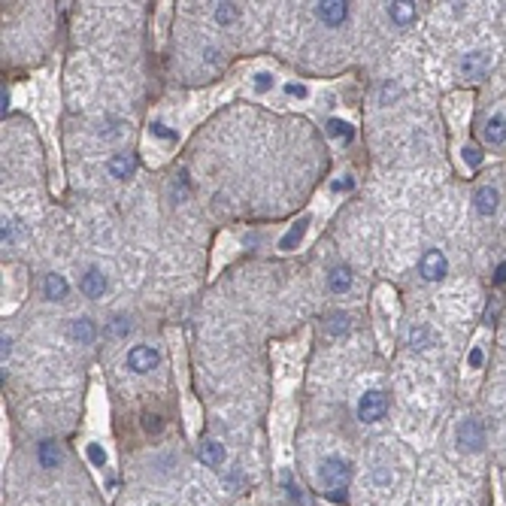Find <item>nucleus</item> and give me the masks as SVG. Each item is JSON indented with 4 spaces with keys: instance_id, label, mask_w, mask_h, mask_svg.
Masks as SVG:
<instances>
[{
    "instance_id": "f257e3e1",
    "label": "nucleus",
    "mask_w": 506,
    "mask_h": 506,
    "mask_svg": "<svg viewBox=\"0 0 506 506\" xmlns=\"http://www.w3.org/2000/svg\"><path fill=\"white\" fill-rule=\"evenodd\" d=\"M319 479L321 485L328 488V498L331 500H346V494H343V488L349 485L352 479V464L346 458H337V455H331V458H325L319 464Z\"/></svg>"
},
{
    "instance_id": "f03ea898",
    "label": "nucleus",
    "mask_w": 506,
    "mask_h": 506,
    "mask_svg": "<svg viewBox=\"0 0 506 506\" xmlns=\"http://www.w3.org/2000/svg\"><path fill=\"white\" fill-rule=\"evenodd\" d=\"M385 412H388V397L382 391H367V394H361V400H358V419L361 421H382L385 419Z\"/></svg>"
},
{
    "instance_id": "7ed1b4c3",
    "label": "nucleus",
    "mask_w": 506,
    "mask_h": 506,
    "mask_svg": "<svg viewBox=\"0 0 506 506\" xmlns=\"http://www.w3.org/2000/svg\"><path fill=\"white\" fill-rule=\"evenodd\" d=\"M446 270H449V261L443 252L437 249H428L424 255L419 258V273H421V279L424 282H440L443 276H446Z\"/></svg>"
},
{
    "instance_id": "20e7f679",
    "label": "nucleus",
    "mask_w": 506,
    "mask_h": 506,
    "mask_svg": "<svg viewBox=\"0 0 506 506\" xmlns=\"http://www.w3.org/2000/svg\"><path fill=\"white\" fill-rule=\"evenodd\" d=\"M458 446H461V452H482L485 431L476 419H464L458 424Z\"/></svg>"
},
{
    "instance_id": "39448f33",
    "label": "nucleus",
    "mask_w": 506,
    "mask_h": 506,
    "mask_svg": "<svg viewBox=\"0 0 506 506\" xmlns=\"http://www.w3.org/2000/svg\"><path fill=\"white\" fill-rule=\"evenodd\" d=\"M491 64H494L491 52H485V49H476V52H470L467 58L461 61V73L467 76V79H482V76L491 70Z\"/></svg>"
},
{
    "instance_id": "423d86ee",
    "label": "nucleus",
    "mask_w": 506,
    "mask_h": 506,
    "mask_svg": "<svg viewBox=\"0 0 506 506\" xmlns=\"http://www.w3.org/2000/svg\"><path fill=\"white\" fill-rule=\"evenodd\" d=\"M316 13H319V18H321V22H325L328 27H340V25L349 18V6L343 4V0H321Z\"/></svg>"
},
{
    "instance_id": "0eeeda50",
    "label": "nucleus",
    "mask_w": 506,
    "mask_h": 506,
    "mask_svg": "<svg viewBox=\"0 0 506 506\" xmlns=\"http://www.w3.org/2000/svg\"><path fill=\"white\" fill-rule=\"evenodd\" d=\"M79 291H82L85 297H104L106 291V276L100 267H88L82 273V279H79Z\"/></svg>"
},
{
    "instance_id": "6e6552de",
    "label": "nucleus",
    "mask_w": 506,
    "mask_h": 506,
    "mask_svg": "<svg viewBox=\"0 0 506 506\" xmlns=\"http://www.w3.org/2000/svg\"><path fill=\"white\" fill-rule=\"evenodd\" d=\"M128 367L134 373H149L152 367H158V352L149 346H134L128 352Z\"/></svg>"
},
{
    "instance_id": "1a4fd4ad",
    "label": "nucleus",
    "mask_w": 506,
    "mask_h": 506,
    "mask_svg": "<svg viewBox=\"0 0 506 506\" xmlns=\"http://www.w3.org/2000/svg\"><path fill=\"white\" fill-rule=\"evenodd\" d=\"M473 206H476V212L479 216H494L498 212V206H500V195H498V188H491V185H485V188H479L476 191V197H473Z\"/></svg>"
},
{
    "instance_id": "9d476101",
    "label": "nucleus",
    "mask_w": 506,
    "mask_h": 506,
    "mask_svg": "<svg viewBox=\"0 0 506 506\" xmlns=\"http://www.w3.org/2000/svg\"><path fill=\"white\" fill-rule=\"evenodd\" d=\"M134 170H137V158L128 155V152H118V155L109 158V176L130 179V176H134Z\"/></svg>"
},
{
    "instance_id": "9b49d317",
    "label": "nucleus",
    "mask_w": 506,
    "mask_h": 506,
    "mask_svg": "<svg viewBox=\"0 0 506 506\" xmlns=\"http://www.w3.org/2000/svg\"><path fill=\"white\" fill-rule=\"evenodd\" d=\"M197 458L206 464V467H218V464H225V446H221L218 440H204L197 449Z\"/></svg>"
},
{
    "instance_id": "f8f14e48",
    "label": "nucleus",
    "mask_w": 506,
    "mask_h": 506,
    "mask_svg": "<svg viewBox=\"0 0 506 506\" xmlns=\"http://www.w3.org/2000/svg\"><path fill=\"white\" fill-rule=\"evenodd\" d=\"M388 16L394 25L400 27H409L416 22V4H409V0H397V4H388Z\"/></svg>"
},
{
    "instance_id": "ddd939ff",
    "label": "nucleus",
    "mask_w": 506,
    "mask_h": 506,
    "mask_svg": "<svg viewBox=\"0 0 506 506\" xmlns=\"http://www.w3.org/2000/svg\"><path fill=\"white\" fill-rule=\"evenodd\" d=\"M328 288L333 291V295H346V291L352 288V270L349 267H333L328 273Z\"/></svg>"
},
{
    "instance_id": "4468645a",
    "label": "nucleus",
    "mask_w": 506,
    "mask_h": 506,
    "mask_svg": "<svg viewBox=\"0 0 506 506\" xmlns=\"http://www.w3.org/2000/svg\"><path fill=\"white\" fill-rule=\"evenodd\" d=\"M43 291H46L49 300H64L67 291H70V285H67V279L61 276V273H49L46 282H43Z\"/></svg>"
},
{
    "instance_id": "2eb2a0df",
    "label": "nucleus",
    "mask_w": 506,
    "mask_h": 506,
    "mask_svg": "<svg viewBox=\"0 0 506 506\" xmlns=\"http://www.w3.org/2000/svg\"><path fill=\"white\" fill-rule=\"evenodd\" d=\"M485 140H488L491 146L506 143V118L503 116H491L485 121Z\"/></svg>"
},
{
    "instance_id": "dca6fc26",
    "label": "nucleus",
    "mask_w": 506,
    "mask_h": 506,
    "mask_svg": "<svg viewBox=\"0 0 506 506\" xmlns=\"http://www.w3.org/2000/svg\"><path fill=\"white\" fill-rule=\"evenodd\" d=\"M39 464H43V467H58L61 464V449H58V443H52V440H43L39 443Z\"/></svg>"
},
{
    "instance_id": "f3484780",
    "label": "nucleus",
    "mask_w": 506,
    "mask_h": 506,
    "mask_svg": "<svg viewBox=\"0 0 506 506\" xmlns=\"http://www.w3.org/2000/svg\"><path fill=\"white\" fill-rule=\"evenodd\" d=\"M328 134H331V137H343V140L349 143V140L355 137V130H352L349 121H343V118H331V121H328Z\"/></svg>"
},
{
    "instance_id": "a211bd4d",
    "label": "nucleus",
    "mask_w": 506,
    "mask_h": 506,
    "mask_svg": "<svg viewBox=\"0 0 506 506\" xmlns=\"http://www.w3.org/2000/svg\"><path fill=\"white\" fill-rule=\"evenodd\" d=\"M73 337H76L79 343H91V340H94V325H91L88 319L73 321Z\"/></svg>"
},
{
    "instance_id": "6ab92c4d",
    "label": "nucleus",
    "mask_w": 506,
    "mask_h": 506,
    "mask_svg": "<svg viewBox=\"0 0 506 506\" xmlns=\"http://www.w3.org/2000/svg\"><path fill=\"white\" fill-rule=\"evenodd\" d=\"M307 225H309V218H300L297 225L291 228L285 237H282V249H291V246H295V242H297V240L303 237V230H307Z\"/></svg>"
},
{
    "instance_id": "aec40b11",
    "label": "nucleus",
    "mask_w": 506,
    "mask_h": 506,
    "mask_svg": "<svg viewBox=\"0 0 506 506\" xmlns=\"http://www.w3.org/2000/svg\"><path fill=\"white\" fill-rule=\"evenodd\" d=\"M216 18L221 25H230L237 18V6L234 4H218V9H216Z\"/></svg>"
},
{
    "instance_id": "412c9836",
    "label": "nucleus",
    "mask_w": 506,
    "mask_h": 506,
    "mask_svg": "<svg viewBox=\"0 0 506 506\" xmlns=\"http://www.w3.org/2000/svg\"><path fill=\"white\" fill-rule=\"evenodd\" d=\"M346 331H349V319L343 316V312L331 316V321H328V333H346Z\"/></svg>"
},
{
    "instance_id": "4be33fe9",
    "label": "nucleus",
    "mask_w": 506,
    "mask_h": 506,
    "mask_svg": "<svg viewBox=\"0 0 506 506\" xmlns=\"http://www.w3.org/2000/svg\"><path fill=\"white\" fill-rule=\"evenodd\" d=\"M88 458H91V461H94V464H97V467H104V464H106V452H104V449H100V446H97V443H91V446H88Z\"/></svg>"
},
{
    "instance_id": "5701e85b",
    "label": "nucleus",
    "mask_w": 506,
    "mask_h": 506,
    "mask_svg": "<svg viewBox=\"0 0 506 506\" xmlns=\"http://www.w3.org/2000/svg\"><path fill=\"white\" fill-rule=\"evenodd\" d=\"M464 161H467L470 167H479V164H482V155H479V149L467 146V149H464Z\"/></svg>"
},
{
    "instance_id": "b1692460",
    "label": "nucleus",
    "mask_w": 506,
    "mask_h": 506,
    "mask_svg": "<svg viewBox=\"0 0 506 506\" xmlns=\"http://www.w3.org/2000/svg\"><path fill=\"white\" fill-rule=\"evenodd\" d=\"M152 134H155V137H161V140H173V137H176L173 130H170L167 125H161V121H155V125H152Z\"/></svg>"
},
{
    "instance_id": "393cba45",
    "label": "nucleus",
    "mask_w": 506,
    "mask_h": 506,
    "mask_svg": "<svg viewBox=\"0 0 506 506\" xmlns=\"http://www.w3.org/2000/svg\"><path fill=\"white\" fill-rule=\"evenodd\" d=\"M285 94H291V97H307L309 91H307V85H300V82H288V85H285Z\"/></svg>"
},
{
    "instance_id": "a878e982",
    "label": "nucleus",
    "mask_w": 506,
    "mask_h": 506,
    "mask_svg": "<svg viewBox=\"0 0 506 506\" xmlns=\"http://www.w3.org/2000/svg\"><path fill=\"white\" fill-rule=\"evenodd\" d=\"M109 331H113V333H116V337H118V333H128V331H130V325H128V319H113V325H109Z\"/></svg>"
},
{
    "instance_id": "bb28decb",
    "label": "nucleus",
    "mask_w": 506,
    "mask_h": 506,
    "mask_svg": "<svg viewBox=\"0 0 506 506\" xmlns=\"http://www.w3.org/2000/svg\"><path fill=\"white\" fill-rule=\"evenodd\" d=\"M270 85H273V76H270V73H258V76H255V88H258V91H267Z\"/></svg>"
},
{
    "instance_id": "cd10ccee",
    "label": "nucleus",
    "mask_w": 506,
    "mask_h": 506,
    "mask_svg": "<svg viewBox=\"0 0 506 506\" xmlns=\"http://www.w3.org/2000/svg\"><path fill=\"white\" fill-rule=\"evenodd\" d=\"M467 361H470V367H482V349H473Z\"/></svg>"
},
{
    "instance_id": "c85d7f7f",
    "label": "nucleus",
    "mask_w": 506,
    "mask_h": 506,
    "mask_svg": "<svg viewBox=\"0 0 506 506\" xmlns=\"http://www.w3.org/2000/svg\"><path fill=\"white\" fill-rule=\"evenodd\" d=\"M9 346H13V340H9V337L0 340V358H4V361L9 358Z\"/></svg>"
},
{
    "instance_id": "c756f323",
    "label": "nucleus",
    "mask_w": 506,
    "mask_h": 506,
    "mask_svg": "<svg viewBox=\"0 0 506 506\" xmlns=\"http://www.w3.org/2000/svg\"><path fill=\"white\" fill-rule=\"evenodd\" d=\"M494 282H498V285H503V282H506V261L498 267V273H494Z\"/></svg>"
},
{
    "instance_id": "7c9ffc66",
    "label": "nucleus",
    "mask_w": 506,
    "mask_h": 506,
    "mask_svg": "<svg viewBox=\"0 0 506 506\" xmlns=\"http://www.w3.org/2000/svg\"><path fill=\"white\" fill-rule=\"evenodd\" d=\"M352 185H355V182H352V179H340V182H333V188H337V191H343V188H352Z\"/></svg>"
},
{
    "instance_id": "2f4dec72",
    "label": "nucleus",
    "mask_w": 506,
    "mask_h": 506,
    "mask_svg": "<svg viewBox=\"0 0 506 506\" xmlns=\"http://www.w3.org/2000/svg\"><path fill=\"white\" fill-rule=\"evenodd\" d=\"M13 240V221H4V242Z\"/></svg>"
}]
</instances>
